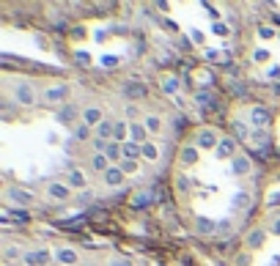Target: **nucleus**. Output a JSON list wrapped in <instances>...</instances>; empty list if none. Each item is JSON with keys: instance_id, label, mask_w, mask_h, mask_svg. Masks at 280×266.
I'll list each match as a JSON object with an SVG mask.
<instances>
[{"instance_id": "f257e3e1", "label": "nucleus", "mask_w": 280, "mask_h": 266, "mask_svg": "<svg viewBox=\"0 0 280 266\" xmlns=\"http://www.w3.org/2000/svg\"><path fill=\"white\" fill-rule=\"evenodd\" d=\"M47 261H50V253H47V250H36V253H28L25 255V263L28 266H42Z\"/></svg>"}, {"instance_id": "f03ea898", "label": "nucleus", "mask_w": 280, "mask_h": 266, "mask_svg": "<svg viewBox=\"0 0 280 266\" xmlns=\"http://www.w3.org/2000/svg\"><path fill=\"white\" fill-rule=\"evenodd\" d=\"M50 198L66 200L69 198V187H66V184H50Z\"/></svg>"}, {"instance_id": "7ed1b4c3", "label": "nucleus", "mask_w": 280, "mask_h": 266, "mask_svg": "<svg viewBox=\"0 0 280 266\" xmlns=\"http://www.w3.org/2000/svg\"><path fill=\"white\" fill-rule=\"evenodd\" d=\"M253 124L264 129V126H267V124H269V112H267V110H264V107H255V110H253Z\"/></svg>"}, {"instance_id": "20e7f679", "label": "nucleus", "mask_w": 280, "mask_h": 266, "mask_svg": "<svg viewBox=\"0 0 280 266\" xmlns=\"http://www.w3.org/2000/svg\"><path fill=\"white\" fill-rule=\"evenodd\" d=\"M124 91H126V96H135V99H143V96H146V88H143L140 83H129Z\"/></svg>"}, {"instance_id": "39448f33", "label": "nucleus", "mask_w": 280, "mask_h": 266, "mask_svg": "<svg viewBox=\"0 0 280 266\" xmlns=\"http://www.w3.org/2000/svg\"><path fill=\"white\" fill-rule=\"evenodd\" d=\"M17 99H20L22 104H33V91H30L28 85H20V88H17Z\"/></svg>"}, {"instance_id": "423d86ee", "label": "nucleus", "mask_w": 280, "mask_h": 266, "mask_svg": "<svg viewBox=\"0 0 280 266\" xmlns=\"http://www.w3.org/2000/svg\"><path fill=\"white\" fill-rule=\"evenodd\" d=\"M143 151V146H138V143H126V146H121V154L126 157V159H135Z\"/></svg>"}, {"instance_id": "0eeeda50", "label": "nucleus", "mask_w": 280, "mask_h": 266, "mask_svg": "<svg viewBox=\"0 0 280 266\" xmlns=\"http://www.w3.org/2000/svg\"><path fill=\"white\" fill-rule=\"evenodd\" d=\"M66 99V88H52V91H44V102H58Z\"/></svg>"}, {"instance_id": "6e6552de", "label": "nucleus", "mask_w": 280, "mask_h": 266, "mask_svg": "<svg viewBox=\"0 0 280 266\" xmlns=\"http://www.w3.org/2000/svg\"><path fill=\"white\" fill-rule=\"evenodd\" d=\"M83 118H85V124H88V126H91V124H102V112H99L97 107H88Z\"/></svg>"}, {"instance_id": "1a4fd4ad", "label": "nucleus", "mask_w": 280, "mask_h": 266, "mask_svg": "<svg viewBox=\"0 0 280 266\" xmlns=\"http://www.w3.org/2000/svg\"><path fill=\"white\" fill-rule=\"evenodd\" d=\"M97 132H99V140H107V138H110V135H116V126H113V124H110V121H102V124H99V129H97Z\"/></svg>"}, {"instance_id": "9d476101", "label": "nucleus", "mask_w": 280, "mask_h": 266, "mask_svg": "<svg viewBox=\"0 0 280 266\" xmlns=\"http://www.w3.org/2000/svg\"><path fill=\"white\" fill-rule=\"evenodd\" d=\"M198 231H201V233H214V231H217V225H214L212 220H206V217H198Z\"/></svg>"}, {"instance_id": "9b49d317", "label": "nucleus", "mask_w": 280, "mask_h": 266, "mask_svg": "<svg viewBox=\"0 0 280 266\" xmlns=\"http://www.w3.org/2000/svg\"><path fill=\"white\" fill-rule=\"evenodd\" d=\"M58 261H61V263H74V261H77V253H74V250H66V247H63V250H58Z\"/></svg>"}, {"instance_id": "f8f14e48", "label": "nucleus", "mask_w": 280, "mask_h": 266, "mask_svg": "<svg viewBox=\"0 0 280 266\" xmlns=\"http://www.w3.org/2000/svg\"><path fill=\"white\" fill-rule=\"evenodd\" d=\"M250 170V159L247 157H236L234 159V173H247Z\"/></svg>"}, {"instance_id": "ddd939ff", "label": "nucleus", "mask_w": 280, "mask_h": 266, "mask_svg": "<svg viewBox=\"0 0 280 266\" xmlns=\"http://www.w3.org/2000/svg\"><path fill=\"white\" fill-rule=\"evenodd\" d=\"M198 143H201L203 148H212L217 140H214V135H212V132H201V135H198Z\"/></svg>"}, {"instance_id": "4468645a", "label": "nucleus", "mask_w": 280, "mask_h": 266, "mask_svg": "<svg viewBox=\"0 0 280 266\" xmlns=\"http://www.w3.org/2000/svg\"><path fill=\"white\" fill-rule=\"evenodd\" d=\"M107 162H110V159L105 157V154H97V157H94V170H107Z\"/></svg>"}, {"instance_id": "2eb2a0df", "label": "nucleus", "mask_w": 280, "mask_h": 266, "mask_svg": "<svg viewBox=\"0 0 280 266\" xmlns=\"http://www.w3.org/2000/svg\"><path fill=\"white\" fill-rule=\"evenodd\" d=\"M228 154H234V140L231 138H226L220 143V157H228Z\"/></svg>"}, {"instance_id": "dca6fc26", "label": "nucleus", "mask_w": 280, "mask_h": 266, "mask_svg": "<svg viewBox=\"0 0 280 266\" xmlns=\"http://www.w3.org/2000/svg\"><path fill=\"white\" fill-rule=\"evenodd\" d=\"M105 157L110 159V162H116V159L121 157V148H118L116 143H110V146H107V151H105Z\"/></svg>"}, {"instance_id": "f3484780", "label": "nucleus", "mask_w": 280, "mask_h": 266, "mask_svg": "<svg viewBox=\"0 0 280 266\" xmlns=\"http://www.w3.org/2000/svg\"><path fill=\"white\" fill-rule=\"evenodd\" d=\"M159 126H162V121H159L157 116H148L146 118V129H148V132H159Z\"/></svg>"}, {"instance_id": "a211bd4d", "label": "nucleus", "mask_w": 280, "mask_h": 266, "mask_svg": "<svg viewBox=\"0 0 280 266\" xmlns=\"http://www.w3.org/2000/svg\"><path fill=\"white\" fill-rule=\"evenodd\" d=\"M9 198L20 200V203H30V195H28V192H20V189H11V192H9Z\"/></svg>"}, {"instance_id": "6ab92c4d", "label": "nucleus", "mask_w": 280, "mask_h": 266, "mask_svg": "<svg viewBox=\"0 0 280 266\" xmlns=\"http://www.w3.org/2000/svg\"><path fill=\"white\" fill-rule=\"evenodd\" d=\"M71 118H74V107H66V110L58 112V121H63V124H69Z\"/></svg>"}, {"instance_id": "aec40b11", "label": "nucleus", "mask_w": 280, "mask_h": 266, "mask_svg": "<svg viewBox=\"0 0 280 266\" xmlns=\"http://www.w3.org/2000/svg\"><path fill=\"white\" fill-rule=\"evenodd\" d=\"M121 173L124 170H107V184H118L121 181Z\"/></svg>"}, {"instance_id": "412c9836", "label": "nucleus", "mask_w": 280, "mask_h": 266, "mask_svg": "<svg viewBox=\"0 0 280 266\" xmlns=\"http://www.w3.org/2000/svg\"><path fill=\"white\" fill-rule=\"evenodd\" d=\"M121 170L124 173H135V170H138V162H135V159H126V162L121 165Z\"/></svg>"}, {"instance_id": "4be33fe9", "label": "nucleus", "mask_w": 280, "mask_h": 266, "mask_svg": "<svg viewBox=\"0 0 280 266\" xmlns=\"http://www.w3.org/2000/svg\"><path fill=\"white\" fill-rule=\"evenodd\" d=\"M143 154H146L148 159H157V148L154 146H143Z\"/></svg>"}, {"instance_id": "5701e85b", "label": "nucleus", "mask_w": 280, "mask_h": 266, "mask_svg": "<svg viewBox=\"0 0 280 266\" xmlns=\"http://www.w3.org/2000/svg\"><path fill=\"white\" fill-rule=\"evenodd\" d=\"M195 159H198V154H195L193 148H187V151H184V162H195Z\"/></svg>"}, {"instance_id": "b1692460", "label": "nucleus", "mask_w": 280, "mask_h": 266, "mask_svg": "<svg viewBox=\"0 0 280 266\" xmlns=\"http://www.w3.org/2000/svg\"><path fill=\"white\" fill-rule=\"evenodd\" d=\"M214 33H217V36H228V28L222 25V22H217V25H214Z\"/></svg>"}, {"instance_id": "393cba45", "label": "nucleus", "mask_w": 280, "mask_h": 266, "mask_svg": "<svg viewBox=\"0 0 280 266\" xmlns=\"http://www.w3.org/2000/svg\"><path fill=\"white\" fill-rule=\"evenodd\" d=\"M74 138H77V140H88V126H80Z\"/></svg>"}, {"instance_id": "a878e982", "label": "nucleus", "mask_w": 280, "mask_h": 266, "mask_svg": "<svg viewBox=\"0 0 280 266\" xmlns=\"http://www.w3.org/2000/svg\"><path fill=\"white\" fill-rule=\"evenodd\" d=\"M258 36H264V39H272V36H275V33H272V28H258Z\"/></svg>"}, {"instance_id": "bb28decb", "label": "nucleus", "mask_w": 280, "mask_h": 266, "mask_svg": "<svg viewBox=\"0 0 280 266\" xmlns=\"http://www.w3.org/2000/svg\"><path fill=\"white\" fill-rule=\"evenodd\" d=\"M77 63H83V66H85V63H91V55H88V52H80V55H77Z\"/></svg>"}, {"instance_id": "cd10ccee", "label": "nucleus", "mask_w": 280, "mask_h": 266, "mask_svg": "<svg viewBox=\"0 0 280 266\" xmlns=\"http://www.w3.org/2000/svg\"><path fill=\"white\" fill-rule=\"evenodd\" d=\"M234 129H236V135H239V138H247V126H245V124H236Z\"/></svg>"}, {"instance_id": "c85d7f7f", "label": "nucleus", "mask_w": 280, "mask_h": 266, "mask_svg": "<svg viewBox=\"0 0 280 266\" xmlns=\"http://www.w3.org/2000/svg\"><path fill=\"white\" fill-rule=\"evenodd\" d=\"M102 63H105V66H118V58H113V55H107V58L102 61Z\"/></svg>"}, {"instance_id": "c756f323", "label": "nucleus", "mask_w": 280, "mask_h": 266, "mask_svg": "<svg viewBox=\"0 0 280 266\" xmlns=\"http://www.w3.org/2000/svg\"><path fill=\"white\" fill-rule=\"evenodd\" d=\"M132 138H135V140L143 138V129H140V126H132Z\"/></svg>"}, {"instance_id": "7c9ffc66", "label": "nucleus", "mask_w": 280, "mask_h": 266, "mask_svg": "<svg viewBox=\"0 0 280 266\" xmlns=\"http://www.w3.org/2000/svg\"><path fill=\"white\" fill-rule=\"evenodd\" d=\"M267 58H269L267 50H258V52H255V61H267Z\"/></svg>"}, {"instance_id": "2f4dec72", "label": "nucleus", "mask_w": 280, "mask_h": 266, "mask_svg": "<svg viewBox=\"0 0 280 266\" xmlns=\"http://www.w3.org/2000/svg\"><path fill=\"white\" fill-rule=\"evenodd\" d=\"M250 244H253V247H255V244H261V233H258V231H255L253 236H250Z\"/></svg>"}, {"instance_id": "473e14b6", "label": "nucleus", "mask_w": 280, "mask_h": 266, "mask_svg": "<svg viewBox=\"0 0 280 266\" xmlns=\"http://www.w3.org/2000/svg\"><path fill=\"white\" fill-rule=\"evenodd\" d=\"M176 88H179V83H173V80H167L165 83V91H176Z\"/></svg>"}, {"instance_id": "72a5a7b5", "label": "nucleus", "mask_w": 280, "mask_h": 266, "mask_svg": "<svg viewBox=\"0 0 280 266\" xmlns=\"http://www.w3.org/2000/svg\"><path fill=\"white\" fill-rule=\"evenodd\" d=\"M124 132H126V126H124V124H116V138H121Z\"/></svg>"}, {"instance_id": "f704fd0d", "label": "nucleus", "mask_w": 280, "mask_h": 266, "mask_svg": "<svg viewBox=\"0 0 280 266\" xmlns=\"http://www.w3.org/2000/svg\"><path fill=\"white\" fill-rule=\"evenodd\" d=\"M71 184H83V176H80V173H71Z\"/></svg>"}, {"instance_id": "c9c22d12", "label": "nucleus", "mask_w": 280, "mask_h": 266, "mask_svg": "<svg viewBox=\"0 0 280 266\" xmlns=\"http://www.w3.org/2000/svg\"><path fill=\"white\" fill-rule=\"evenodd\" d=\"M110 266H132L129 261H116V263H110Z\"/></svg>"}, {"instance_id": "e433bc0d", "label": "nucleus", "mask_w": 280, "mask_h": 266, "mask_svg": "<svg viewBox=\"0 0 280 266\" xmlns=\"http://www.w3.org/2000/svg\"><path fill=\"white\" fill-rule=\"evenodd\" d=\"M275 233H280V220L275 222Z\"/></svg>"}]
</instances>
